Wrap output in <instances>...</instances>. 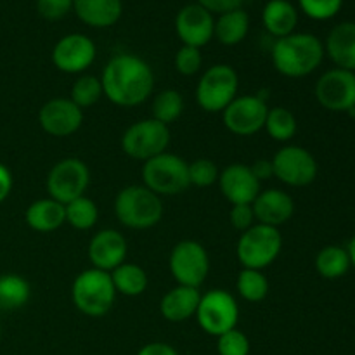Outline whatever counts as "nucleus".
<instances>
[{
	"label": "nucleus",
	"mask_w": 355,
	"mask_h": 355,
	"mask_svg": "<svg viewBox=\"0 0 355 355\" xmlns=\"http://www.w3.org/2000/svg\"><path fill=\"white\" fill-rule=\"evenodd\" d=\"M163 201L146 186L123 187L114 198V215L128 229L155 227L163 218Z\"/></svg>",
	"instance_id": "obj_3"
},
{
	"label": "nucleus",
	"mask_w": 355,
	"mask_h": 355,
	"mask_svg": "<svg viewBox=\"0 0 355 355\" xmlns=\"http://www.w3.org/2000/svg\"><path fill=\"white\" fill-rule=\"evenodd\" d=\"M198 326L207 335L218 338L238 326L239 307L236 298L225 290H210L201 295L196 311Z\"/></svg>",
	"instance_id": "obj_8"
},
{
	"label": "nucleus",
	"mask_w": 355,
	"mask_h": 355,
	"mask_svg": "<svg viewBox=\"0 0 355 355\" xmlns=\"http://www.w3.org/2000/svg\"><path fill=\"white\" fill-rule=\"evenodd\" d=\"M175 69L184 76H193L203 66V55L201 51L196 47H189V45H182L175 54Z\"/></svg>",
	"instance_id": "obj_38"
},
{
	"label": "nucleus",
	"mask_w": 355,
	"mask_h": 355,
	"mask_svg": "<svg viewBox=\"0 0 355 355\" xmlns=\"http://www.w3.org/2000/svg\"><path fill=\"white\" fill-rule=\"evenodd\" d=\"M305 16L315 21H326L335 17L343 6V0H298Z\"/></svg>",
	"instance_id": "obj_37"
},
{
	"label": "nucleus",
	"mask_w": 355,
	"mask_h": 355,
	"mask_svg": "<svg viewBox=\"0 0 355 355\" xmlns=\"http://www.w3.org/2000/svg\"><path fill=\"white\" fill-rule=\"evenodd\" d=\"M184 113V97L179 90H162L153 101V118L163 125L179 120Z\"/></svg>",
	"instance_id": "obj_32"
},
{
	"label": "nucleus",
	"mask_w": 355,
	"mask_h": 355,
	"mask_svg": "<svg viewBox=\"0 0 355 355\" xmlns=\"http://www.w3.org/2000/svg\"><path fill=\"white\" fill-rule=\"evenodd\" d=\"M324 54L329 55L336 68L355 73V23H340L329 31Z\"/></svg>",
	"instance_id": "obj_22"
},
{
	"label": "nucleus",
	"mask_w": 355,
	"mask_h": 355,
	"mask_svg": "<svg viewBox=\"0 0 355 355\" xmlns=\"http://www.w3.org/2000/svg\"><path fill=\"white\" fill-rule=\"evenodd\" d=\"M24 220L35 232H54L66 222L64 205L52 198L37 200L26 208Z\"/></svg>",
	"instance_id": "obj_24"
},
{
	"label": "nucleus",
	"mask_w": 355,
	"mask_h": 355,
	"mask_svg": "<svg viewBox=\"0 0 355 355\" xmlns=\"http://www.w3.org/2000/svg\"><path fill=\"white\" fill-rule=\"evenodd\" d=\"M104 96L121 107L146 103L155 89L151 66L134 54H118L107 61L101 75Z\"/></svg>",
	"instance_id": "obj_1"
},
{
	"label": "nucleus",
	"mask_w": 355,
	"mask_h": 355,
	"mask_svg": "<svg viewBox=\"0 0 355 355\" xmlns=\"http://www.w3.org/2000/svg\"><path fill=\"white\" fill-rule=\"evenodd\" d=\"M196 3H200L201 7H205L211 14H225L231 12V10L241 9L243 0H198Z\"/></svg>",
	"instance_id": "obj_41"
},
{
	"label": "nucleus",
	"mask_w": 355,
	"mask_h": 355,
	"mask_svg": "<svg viewBox=\"0 0 355 355\" xmlns=\"http://www.w3.org/2000/svg\"><path fill=\"white\" fill-rule=\"evenodd\" d=\"M250 340L248 336L238 328L224 333L217 338L218 355H250Z\"/></svg>",
	"instance_id": "obj_36"
},
{
	"label": "nucleus",
	"mask_w": 355,
	"mask_h": 355,
	"mask_svg": "<svg viewBox=\"0 0 355 355\" xmlns=\"http://www.w3.org/2000/svg\"><path fill=\"white\" fill-rule=\"evenodd\" d=\"M220 193L231 205H252L260 193V180L243 163L225 166L218 175Z\"/></svg>",
	"instance_id": "obj_19"
},
{
	"label": "nucleus",
	"mask_w": 355,
	"mask_h": 355,
	"mask_svg": "<svg viewBox=\"0 0 355 355\" xmlns=\"http://www.w3.org/2000/svg\"><path fill=\"white\" fill-rule=\"evenodd\" d=\"M236 290L241 295L243 300L259 304L269 293V279L263 276L262 270L255 269H243L238 274L236 281Z\"/></svg>",
	"instance_id": "obj_33"
},
{
	"label": "nucleus",
	"mask_w": 355,
	"mask_h": 355,
	"mask_svg": "<svg viewBox=\"0 0 355 355\" xmlns=\"http://www.w3.org/2000/svg\"><path fill=\"white\" fill-rule=\"evenodd\" d=\"M142 182L159 198L182 194L191 186L189 163L172 153H162L144 162Z\"/></svg>",
	"instance_id": "obj_5"
},
{
	"label": "nucleus",
	"mask_w": 355,
	"mask_h": 355,
	"mask_svg": "<svg viewBox=\"0 0 355 355\" xmlns=\"http://www.w3.org/2000/svg\"><path fill=\"white\" fill-rule=\"evenodd\" d=\"M12 173L3 163H0V203H3L9 198L10 191H12Z\"/></svg>",
	"instance_id": "obj_43"
},
{
	"label": "nucleus",
	"mask_w": 355,
	"mask_h": 355,
	"mask_svg": "<svg viewBox=\"0 0 355 355\" xmlns=\"http://www.w3.org/2000/svg\"><path fill=\"white\" fill-rule=\"evenodd\" d=\"M168 267L177 284L200 290L210 272V259L201 243L184 239L172 248Z\"/></svg>",
	"instance_id": "obj_10"
},
{
	"label": "nucleus",
	"mask_w": 355,
	"mask_h": 355,
	"mask_svg": "<svg viewBox=\"0 0 355 355\" xmlns=\"http://www.w3.org/2000/svg\"><path fill=\"white\" fill-rule=\"evenodd\" d=\"M283 250V236L279 229L270 225L255 224L241 232L236 245V257L243 269L263 270L276 262Z\"/></svg>",
	"instance_id": "obj_6"
},
{
	"label": "nucleus",
	"mask_w": 355,
	"mask_h": 355,
	"mask_svg": "<svg viewBox=\"0 0 355 355\" xmlns=\"http://www.w3.org/2000/svg\"><path fill=\"white\" fill-rule=\"evenodd\" d=\"M238 73L229 64H214L196 85V103L205 113H222L238 97Z\"/></svg>",
	"instance_id": "obj_7"
},
{
	"label": "nucleus",
	"mask_w": 355,
	"mask_h": 355,
	"mask_svg": "<svg viewBox=\"0 0 355 355\" xmlns=\"http://www.w3.org/2000/svg\"><path fill=\"white\" fill-rule=\"evenodd\" d=\"M127 239L116 229H103L92 236L87 248L90 263L94 269L111 272L127 259Z\"/></svg>",
	"instance_id": "obj_18"
},
{
	"label": "nucleus",
	"mask_w": 355,
	"mask_h": 355,
	"mask_svg": "<svg viewBox=\"0 0 355 355\" xmlns=\"http://www.w3.org/2000/svg\"><path fill=\"white\" fill-rule=\"evenodd\" d=\"M73 10L80 21L92 28H110L123 12L121 0H73Z\"/></svg>",
	"instance_id": "obj_23"
},
{
	"label": "nucleus",
	"mask_w": 355,
	"mask_h": 355,
	"mask_svg": "<svg viewBox=\"0 0 355 355\" xmlns=\"http://www.w3.org/2000/svg\"><path fill=\"white\" fill-rule=\"evenodd\" d=\"M347 252H349L350 263H352V267H355V234H354V238L350 239L349 246H347Z\"/></svg>",
	"instance_id": "obj_45"
},
{
	"label": "nucleus",
	"mask_w": 355,
	"mask_h": 355,
	"mask_svg": "<svg viewBox=\"0 0 355 355\" xmlns=\"http://www.w3.org/2000/svg\"><path fill=\"white\" fill-rule=\"evenodd\" d=\"M218 166L208 158H198L189 163V182L196 187H210L218 180Z\"/></svg>",
	"instance_id": "obj_35"
},
{
	"label": "nucleus",
	"mask_w": 355,
	"mask_h": 355,
	"mask_svg": "<svg viewBox=\"0 0 355 355\" xmlns=\"http://www.w3.org/2000/svg\"><path fill=\"white\" fill-rule=\"evenodd\" d=\"M97 54L96 44L90 37L71 33L62 37L52 49V62L62 73L76 75L90 68Z\"/></svg>",
	"instance_id": "obj_15"
},
{
	"label": "nucleus",
	"mask_w": 355,
	"mask_h": 355,
	"mask_svg": "<svg viewBox=\"0 0 355 355\" xmlns=\"http://www.w3.org/2000/svg\"><path fill=\"white\" fill-rule=\"evenodd\" d=\"M267 111L269 106L259 96H238L222 111V121L231 134L250 137L263 128Z\"/></svg>",
	"instance_id": "obj_14"
},
{
	"label": "nucleus",
	"mask_w": 355,
	"mask_h": 355,
	"mask_svg": "<svg viewBox=\"0 0 355 355\" xmlns=\"http://www.w3.org/2000/svg\"><path fill=\"white\" fill-rule=\"evenodd\" d=\"M350 257L347 248L338 245H328L315 255V270L324 279H340L350 269Z\"/></svg>",
	"instance_id": "obj_28"
},
{
	"label": "nucleus",
	"mask_w": 355,
	"mask_h": 355,
	"mask_svg": "<svg viewBox=\"0 0 355 355\" xmlns=\"http://www.w3.org/2000/svg\"><path fill=\"white\" fill-rule=\"evenodd\" d=\"M229 220H231L232 227L239 232L248 231L252 225L257 224L252 205H232L231 211H229Z\"/></svg>",
	"instance_id": "obj_40"
},
{
	"label": "nucleus",
	"mask_w": 355,
	"mask_h": 355,
	"mask_svg": "<svg viewBox=\"0 0 355 355\" xmlns=\"http://www.w3.org/2000/svg\"><path fill=\"white\" fill-rule=\"evenodd\" d=\"M38 123L42 130L52 137H69L82 127L83 110L71 99L55 97L47 101L38 111Z\"/></svg>",
	"instance_id": "obj_16"
},
{
	"label": "nucleus",
	"mask_w": 355,
	"mask_h": 355,
	"mask_svg": "<svg viewBox=\"0 0 355 355\" xmlns=\"http://www.w3.org/2000/svg\"><path fill=\"white\" fill-rule=\"evenodd\" d=\"M137 355H179V352L172 345H168V343L151 342L142 347Z\"/></svg>",
	"instance_id": "obj_42"
},
{
	"label": "nucleus",
	"mask_w": 355,
	"mask_h": 355,
	"mask_svg": "<svg viewBox=\"0 0 355 355\" xmlns=\"http://www.w3.org/2000/svg\"><path fill=\"white\" fill-rule=\"evenodd\" d=\"M250 168H252L253 175H255L260 182H262V180H269L270 177H274V168L270 159H257Z\"/></svg>",
	"instance_id": "obj_44"
},
{
	"label": "nucleus",
	"mask_w": 355,
	"mask_h": 355,
	"mask_svg": "<svg viewBox=\"0 0 355 355\" xmlns=\"http://www.w3.org/2000/svg\"><path fill=\"white\" fill-rule=\"evenodd\" d=\"M201 293L198 288L180 286L166 291L159 302V312L170 322H184L196 315Z\"/></svg>",
	"instance_id": "obj_21"
},
{
	"label": "nucleus",
	"mask_w": 355,
	"mask_h": 355,
	"mask_svg": "<svg viewBox=\"0 0 355 355\" xmlns=\"http://www.w3.org/2000/svg\"><path fill=\"white\" fill-rule=\"evenodd\" d=\"M315 99L333 113H350L355 110V73L333 68L322 73L315 83Z\"/></svg>",
	"instance_id": "obj_13"
},
{
	"label": "nucleus",
	"mask_w": 355,
	"mask_h": 355,
	"mask_svg": "<svg viewBox=\"0 0 355 355\" xmlns=\"http://www.w3.org/2000/svg\"><path fill=\"white\" fill-rule=\"evenodd\" d=\"M73 9V0H37V10L49 21H59Z\"/></svg>",
	"instance_id": "obj_39"
},
{
	"label": "nucleus",
	"mask_w": 355,
	"mask_h": 355,
	"mask_svg": "<svg viewBox=\"0 0 355 355\" xmlns=\"http://www.w3.org/2000/svg\"><path fill=\"white\" fill-rule=\"evenodd\" d=\"M116 290L111 274L99 269H87L75 277L71 286V300L76 311L87 318H103L113 309Z\"/></svg>",
	"instance_id": "obj_4"
},
{
	"label": "nucleus",
	"mask_w": 355,
	"mask_h": 355,
	"mask_svg": "<svg viewBox=\"0 0 355 355\" xmlns=\"http://www.w3.org/2000/svg\"><path fill=\"white\" fill-rule=\"evenodd\" d=\"M262 21L272 37L283 38L295 31L298 23V10L288 0H269L263 7Z\"/></svg>",
	"instance_id": "obj_25"
},
{
	"label": "nucleus",
	"mask_w": 355,
	"mask_h": 355,
	"mask_svg": "<svg viewBox=\"0 0 355 355\" xmlns=\"http://www.w3.org/2000/svg\"><path fill=\"white\" fill-rule=\"evenodd\" d=\"M324 59V44L312 33H291L277 38L272 64L283 76L304 78L314 73Z\"/></svg>",
	"instance_id": "obj_2"
},
{
	"label": "nucleus",
	"mask_w": 355,
	"mask_h": 355,
	"mask_svg": "<svg viewBox=\"0 0 355 355\" xmlns=\"http://www.w3.org/2000/svg\"><path fill=\"white\" fill-rule=\"evenodd\" d=\"M170 144V128L156 121L155 118H146L132 123L121 135V149L125 155L139 162H148L155 156L166 151Z\"/></svg>",
	"instance_id": "obj_9"
},
{
	"label": "nucleus",
	"mask_w": 355,
	"mask_h": 355,
	"mask_svg": "<svg viewBox=\"0 0 355 355\" xmlns=\"http://www.w3.org/2000/svg\"><path fill=\"white\" fill-rule=\"evenodd\" d=\"M110 274L116 293L123 295V297H139L148 290L149 277L146 270L137 263L123 262Z\"/></svg>",
	"instance_id": "obj_27"
},
{
	"label": "nucleus",
	"mask_w": 355,
	"mask_h": 355,
	"mask_svg": "<svg viewBox=\"0 0 355 355\" xmlns=\"http://www.w3.org/2000/svg\"><path fill=\"white\" fill-rule=\"evenodd\" d=\"M257 224L277 227L286 224L295 214V201L288 193L281 189L260 191L252 203Z\"/></svg>",
	"instance_id": "obj_20"
},
{
	"label": "nucleus",
	"mask_w": 355,
	"mask_h": 355,
	"mask_svg": "<svg viewBox=\"0 0 355 355\" xmlns=\"http://www.w3.org/2000/svg\"><path fill=\"white\" fill-rule=\"evenodd\" d=\"M104 96L103 83L101 78L92 75H83L73 83L71 94H69V99L80 107V110H85V107L94 106V104L99 103L101 97Z\"/></svg>",
	"instance_id": "obj_34"
},
{
	"label": "nucleus",
	"mask_w": 355,
	"mask_h": 355,
	"mask_svg": "<svg viewBox=\"0 0 355 355\" xmlns=\"http://www.w3.org/2000/svg\"><path fill=\"white\" fill-rule=\"evenodd\" d=\"M266 132L269 134L270 139L277 142H288L297 135L298 123L295 114L290 110L283 106L269 107L266 118V125H263Z\"/></svg>",
	"instance_id": "obj_30"
},
{
	"label": "nucleus",
	"mask_w": 355,
	"mask_h": 355,
	"mask_svg": "<svg viewBox=\"0 0 355 355\" xmlns=\"http://www.w3.org/2000/svg\"><path fill=\"white\" fill-rule=\"evenodd\" d=\"M274 177L291 187H305L318 177L319 165L309 149L302 146H284L274 155Z\"/></svg>",
	"instance_id": "obj_12"
},
{
	"label": "nucleus",
	"mask_w": 355,
	"mask_h": 355,
	"mask_svg": "<svg viewBox=\"0 0 355 355\" xmlns=\"http://www.w3.org/2000/svg\"><path fill=\"white\" fill-rule=\"evenodd\" d=\"M215 19L200 3H189L175 17V31L184 45L201 49L214 38Z\"/></svg>",
	"instance_id": "obj_17"
},
{
	"label": "nucleus",
	"mask_w": 355,
	"mask_h": 355,
	"mask_svg": "<svg viewBox=\"0 0 355 355\" xmlns=\"http://www.w3.org/2000/svg\"><path fill=\"white\" fill-rule=\"evenodd\" d=\"M90 182L89 166L78 158H64L55 163L45 180L49 198L68 205L69 201L85 196Z\"/></svg>",
	"instance_id": "obj_11"
},
{
	"label": "nucleus",
	"mask_w": 355,
	"mask_h": 355,
	"mask_svg": "<svg viewBox=\"0 0 355 355\" xmlns=\"http://www.w3.org/2000/svg\"><path fill=\"white\" fill-rule=\"evenodd\" d=\"M31 295L30 283L19 274L0 276V307L6 311L21 309L28 304Z\"/></svg>",
	"instance_id": "obj_29"
},
{
	"label": "nucleus",
	"mask_w": 355,
	"mask_h": 355,
	"mask_svg": "<svg viewBox=\"0 0 355 355\" xmlns=\"http://www.w3.org/2000/svg\"><path fill=\"white\" fill-rule=\"evenodd\" d=\"M248 30L250 16L246 14V10L236 9L218 16V19L215 21L214 37H217V40L222 45L232 47V45H238L245 40Z\"/></svg>",
	"instance_id": "obj_26"
},
{
	"label": "nucleus",
	"mask_w": 355,
	"mask_h": 355,
	"mask_svg": "<svg viewBox=\"0 0 355 355\" xmlns=\"http://www.w3.org/2000/svg\"><path fill=\"white\" fill-rule=\"evenodd\" d=\"M66 222L76 231H89L97 224L99 208L90 198L80 196L64 205Z\"/></svg>",
	"instance_id": "obj_31"
}]
</instances>
